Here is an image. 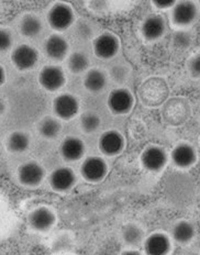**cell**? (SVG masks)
<instances>
[{
	"instance_id": "obj_1",
	"label": "cell",
	"mask_w": 200,
	"mask_h": 255,
	"mask_svg": "<svg viewBox=\"0 0 200 255\" xmlns=\"http://www.w3.org/2000/svg\"><path fill=\"white\" fill-rule=\"evenodd\" d=\"M170 89L164 79L152 77L145 81L139 89V97L142 104L147 107H157L164 105L167 100Z\"/></svg>"
},
{
	"instance_id": "obj_2",
	"label": "cell",
	"mask_w": 200,
	"mask_h": 255,
	"mask_svg": "<svg viewBox=\"0 0 200 255\" xmlns=\"http://www.w3.org/2000/svg\"><path fill=\"white\" fill-rule=\"evenodd\" d=\"M192 108L188 100L182 97L171 98L165 102L162 108V116L168 125L181 126L189 119Z\"/></svg>"
},
{
	"instance_id": "obj_3",
	"label": "cell",
	"mask_w": 200,
	"mask_h": 255,
	"mask_svg": "<svg viewBox=\"0 0 200 255\" xmlns=\"http://www.w3.org/2000/svg\"><path fill=\"white\" fill-rule=\"evenodd\" d=\"M47 21L54 30L63 31L70 28L74 21V12L65 3H56L47 13Z\"/></svg>"
},
{
	"instance_id": "obj_4",
	"label": "cell",
	"mask_w": 200,
	"mask_h": 255,
	"mask_svg": "<svg viewBox=\"0 0 200 255\" xmlns=\"http://www.w3.org/2000/svg\"><path fill=\"white\" fill-rule=\"evenodd\" d=\"M107 103L112 114L125 115L132 109L134 105V98L128 89L118 88L110 93Z\"/></svg>"
},
{
	"instance_id": "obj_5",
	"label": "cell",
	"mask_w": 200,
	"mask_h": 255,
	"mask_svg": "<svg viewBox=\"0 0 200 255\" xmlns=\"http://www.w3.org/2000/svg\"><path fill=\"white\" fill-rule=\"evenodd\" d=\"M141 163L147 171L160 172L167 163L166 152L161 146H147L141 155Z\"/></svg>"
},
{
	"instance_id": "obj_6",
	"label": "cell",
	"mask_w": 200,
	"mask_h": 255,
	"mask_svg": "<svg viewBox=\"0 0 200 255\" xmlns=\"http://www.w3.org/2000/svg\"><path fill=\"white\" fill-rule=\"evenodd\" d=\"M13 65L20 71H28L36 65L39 61V53L34 47L28 44L19 45L11 54Z\"/></svg>"
},
{
	"instance_id": "obj_7",
	"label": "cell",
	"mask_w": 200,
	"mask_h": 255,
	"mask_svg": "<svg viewBox=\"0 0 200 255\" xmlns=\"http://www.w3.org/2000/svg\"><path fill=\"white\" fill-rule=\"evenodd\" d=\"M108 171L107 164L101 157L91 156L83 162L81 166L82 176L88 182H100L106 176Z\"/></svg>"
},
{
	"instance_id": "obj_8",
	"label": "cell",
	"mask_w": 200,
	"mask_h": 255,
	"mask_svg": "<svg viewBox=\"0 0 200 255\" xmlns=\"http://www.w3.org/2000/svg\"><path fill=\"white\" fill-rule=\"evenodd\" d=\"M119 40L109 32L100 34L94 42V52L101 60H109L119 51Z\"/></svg>"
},
{
	"instance_id": "obj_9",
	"label": "cell",
	"mask_w": 200,
	"mask_h": 255,
	"mask_svg": "<svg viewBox=\"0 0 200 255\" xmlns=\"http://www.w3.org/2000/svg\"><path fill=\"white\" fill-rule=\"evenodd\" d=\"M80 109V102L70 94H62L54 99L53 110L55 115L63 120L74 118Z\"/></svg>"
},
{
	"instance_id": "obj_10",
	"label": "cell",
	"mask_w": 200,
	"mask_h": 255,
	"mask_svg": "<svg viewBox=\"0 0 200 255\" xmlns=\"http://www.w3.org/2000/svg\"><path fill=\"white\" fill-rule=\"evenodd\" d=\"M41 86L49 92H55L65 84V75L60 67L47 65L41 70L39 74Z\"/></svg>"
},
{
	"instance_id": "obj_11",
	"label": "cell",
	"mask_w": 200,
	"mask_h": 255,
	"mask_svg": "<svg viewBox=\"0 0 200 255\" xmlns=\"http://www.w3.org/2000/svg\"><path fill=\"white\" fill-rule=\"evenodd\" d=\"M99 150L103 153L104 155L113 156L123 150L124 139L121 133L118 131H106L99 137L98 141Z\"/></svg>"
},
{
	"instance_id": "obj_12",
	"label": "cell",
	"mask_w": 200,
	"mask_h": 255,
	"mask_svg": "<svg viewBox=\"0 0 200 255\" xmlns=\"http://www.w3.org/2000/svg\"><path fill=\"white\" fill-rule=\"evenodd\" d=\"M44 175V168L36 162L24 163L18 169V178L20 183L25 186L39 185Z\"/></svg>"
},
{
	"instance_id": "obj_13",
	"label": "cell",
	"mask_w": 200,
	"mask_h": 255,
	"mask_svg": "<svg viewBox=\"0 0 200 255\" xmlns=\"http://www.w3.org/2000/svg\"><path fill=\"white\" fill-rule=\"evenodd\" d=\"M197 17V7L192 1H180L172 10L173 21L178 25L191 24Z\"/></svg>"
},
{
	"instance_id": "obj_14",
	"label": "cell",
	"mask_w": 200,
	"mask_h": 255,
	"mask_svg": "<svg viewBox=\"0 0 200 255\" xmlns=\"http://www.w3.org/2000/svg\"><path fill=\"white\" fill-rule=\"evenodd\" d=\"M75 174L68 167H59L52 172L50 176L51 187L56 191H66L75 184Z\"/></svg>"
},
{
	"instance_id": "obj_15",
	"label": "cell",
	"mask_w": 200,
	"mask_h": 255,
	"mask_svg": "<svg viewBox=\"0 0 200 255\" xmlns=\"http://www.w3.org/2000/svg\"><path fill=\"white\" fill-rule=\"evenodd\" d=\"M55 216L52 210L46 207H39L29 215V223L33 229L46 231L54 225Z\"/></svg>"
},
{
	"instance_id": "obj_16",
	"label": "cell",
	"mask_w": 200,
	"mask_h": 255,
	"mask_svg": "<svg viewBox=\"0 0 200 255\" xmlns=\"http://www.w3.org/2000/svg\"><path fill=\"white\" fill-rule=\"evenodd\" d=\"M165 30H166L165 20L163 19V17H161V15H157V14L150 15L149 18H146L141 28L142 35L149 41H154V40L160 39L161 36L164 34Z\"/></svg>"
},
{
	"instance_id": "obj_17",
	"label": "cell",
	"mask_w": 200,
	"mask_h": 255,
	"mask_svg": "<svg viewBox=\"0 0 200 255\" xmlns=\"http://www.w3.org/2000/svg\"><path fill=\"white\" fill-rule=\"evenodd\" d=\"M62 157L66 161L74 162L80 159L85 153V144L84 142L75 136H67L63 140L60 148Z\"/></svg>"
},
{
	"instance_id": "obj_18",
	"label": "cell",
	"mask_w": 200,
	"mask_h": 255,
	"mask_svg": "<svg viewBox=\"0 0 200 255\" xmlns=\"http://www.w3.org/2000/svg\"><path fill=\"white\" fill-rule=\"evenodd\" d=\"M171 155L174 164L181 168L192 166L197 159V154L195 148L192 145L187 144V143H182V144L175 146Z\"/></svg>"
},
{
	"instance_id": "obj_19",
	"label": "cell",
	"mask_w": 200,
	"mask_h": 255,
	"mask_svg": "<svg viewBox=\"0 0 200 255\" xmlns=\"http://www.w3.org/2000/svg\"><path fill=\"white\" fill-rule=\"evenodd\" d=\"M45 53L52 60L62 61L68 52L67 41L59 34H52L45 42Z\"/></svg>"
},
{
	"instance_id": "obj_20",
	"label": "cell",
	"mask_w": 200,
	"mask_h": 255,
	"mask_svg": "<svg viewBox=\"0 0 200 255\" xmlns=\"http://www.w3.org/2000/svg\"><path fill=\"white\" fill-rule=\"evenodd\" d=\"M144 250L151 255H164L170 252V239L164 233H153L144 242Z\"/></svg>"
},
{
	"instance_id": "obj_21",
	"label": "cell",
	"mask_w": 200,
	"mask_h": 255,
	"mask_svg": "<svg viewBox=\"0 0 200 255\" xmlns=\"http://www.w3.org/2000/svg\"><path fill=\"white\" fill-rule=\"evenodd\" d=\"M107 78L106 75L99 70H91L84 78V85L89 92L97 94L106 87Z\"/></svg>"
},
{
	"instance_id": "obj_22",
	"label": "cell",
	"mask_w": 200,
	"mask_h": 255,
	"mask_svg": "<svg viewBox=\"0 0 200 255\" xmlns=\"http://www.w3.org/2000/svg\"><path fill=\"white\" fill-rule=\"evenodd\" d=\"M42 30L41 20L33 14H25L20 21V32L21 34L27 38H34Z\"/></svg>"
},
{
	"instance_id": "obj_23",
	"label": "cell",
	"mask_w": 200,
	"mask_h": 255,
	"mask_svg": "<svg viewBox=\"0 0 200 255\" xmlns=\"http://www.w3.org/2000/svg\"><path fill=\"white\" fill-rule=\"evenodd\" d=\"M172 236L176 242L186 244L195 237V228L191 222L180 221L174 226Z\"/></svg>"
},
{
	"instance_id": "obj_24",
	"label": "cell",
	"mask_w": 200,
	"mask_h": 255,
	"mask_svg": "<svg viewBox=\"0 0 200 255\" xmlns=\"http://www.w3.org/2000/svg\"><path fill=\"white\" fill-rule=\"evenodd\" d=\"M39 132L45 139H55L60 134L62 126L60 121L53 117H45L39 122Z\"/></svg>"
},
{
	"instance_id": "obj_25",
	"label": "cell",
	"mask_w": 200,
	"mask_h": 255,
	"mask_svg": "<svg viewBox=\"0 0 200 255\" xmlns=\"http://www.w3.org/2000/svg\"><path fill=\"white\" fill-rule=\"evenodd\" d=\"M30 145L29 135L24 132L17 131L10 134L7 139V147L12 153H22L28 150Z\"/></svg>"
},
{
	"instance_id": "obj_26",
	"label": "cell",
	"mask_w": 200,
	"mask_h": 255,
	"mask_svg": "<svg viewBox=\"0 0 200 255\" xmlns=\"http://www.w3.org/2000/svg\"><path fill=\"white\" fill-rule=\"evenodd\" d=\"M67 65L72 73L80 74L87 70V67L89 66V60L84 53L75 52L68 57Z\"/></svg>"
},
{
	"instance_id": "obj_27",
	"label": "cell",
	"mask_w": 200,
	"mask_h": 255,
	"mask_svg": "<svg viewBox=\"0 0 200 255\" xmlns=\"http://www.w3.org/2000/svg\"><path fill=\"white\" fill-rule=\"evenodd\" d=\"M122 238L128 244L136 246L143 239V231L135 225H127L122 230Z\"/></svg>"
},
{
	"instance_id": "obj_28",
	"label": "cell",
	"mask_w": 200,
	"mask_h": 255,
	"mask_svg": "<svg viewBox=\"0 0 200 255\" xmlns=\"http://www.w3.org/2000/svg\"><path fill=\"white\" fill-rule=\"evenodd\" d=\"M100 126V118L93 113H85L81 117V127L82 129L87 132V133H92V132L96 131Z\"/></svg>"
},
{
	"instance_id": "obj_29",
	"label": "cell",
	"mask_w": 200,
	"mask_h": 255,
	"mask_svg": "<svg viewBox=\"0 0 200 255\" xmlns=\"http://www.w3.org/2000/svg\"><path fill=\"white\" fill-rule=\"evenodd\" d=\"M188 71L195 78H200V54H196L188 61Z\"/></svg>"
},
{
	"instance_id": "obj_30",
	"label": "cell",
	"mask_w": 200,
	"mask_h": 255,
	"mask_svg": "<svg viewBox=\"0 0 200 255\" xmlns=\"http://www.w3.org/2000/svg\"><path fill=\"white\" fill-rule=\"evenodd\" d=\"M12 44V35L10 33V31L7 29H1L0 32V47L1 51L8 50Z\"/></svg>"
},
{
	"instance_id": "obj_31",
	"label": "cell",
	"mask_w": 200,
	"mask_h": 255,
	"mask_svg": "<svg viewBox=\"0 0 200 255\" xmlns=\"http://www.w3.org/2000/svg\"><path fill=\"white\" fill-rule=\"evenodd\" d=\"M174 40H175V43L178 46L184 47V49L191 44V36H189V34L186 33V32H178V33H176L175 36H174Z\"/></svg>"
},
{
	"instance_id": "obj_32",
	"label": "cell",
	"mask_w": 200,
	"mask_h": 255,
	"mask_svg": "<svg viewBox=\"0 0 200 255\" xmlns=\"http://www.w3.org/2000/svg\"><path fill=\"white\" fill-rule=\"evenodd\" d=\"M155 6L157 8L161 9H165V8H170V7H174L175 6V1H154Z\"/></svg>"
},
{
	"instance_id": "obj_33",
	"label": "cell",
	"mask_w": 200,
	"mask_h": 255,
	"mask_svg": "<svg viewBox=\"0 0 200 255\" xmlns=\"http://www.w3.org/2000/svg\"><path fill=\"white\" fill-rule=\"evenodd\" d=\"M0 75H1V85L4 83V77H6V73H4L3 67H0Z\"/></svg>"
}]
</instances>
